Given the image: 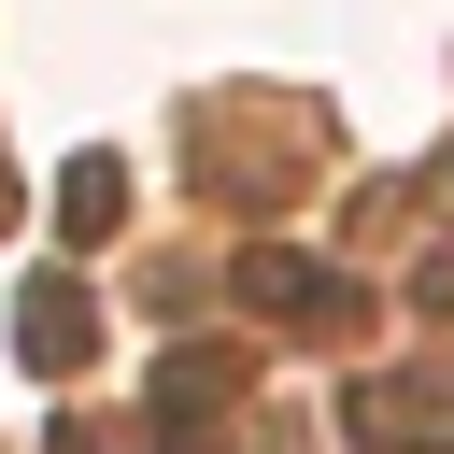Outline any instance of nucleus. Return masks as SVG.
Returning a JSON list of instances; mask_svg holds the SVG:
<instances>
[{
    "label": "nucleus",
    "instance_id": "4",
    "mask_svg": "<svg viewBox=\"0 0 454 454\" xmlns=\"http://www.w3.org/2000/svg\"><path fill=\"white\" fill-rule=\"evenodd\" d=\"M0 213H14V170H0Z\"/></svg>",
    "mask_w": 454,
    "mask_h": 454
},
{
    "label": "nucleus",
    "instance_id": "2",
    "mask_svg": "<svg viewBox=\"0 0 454 454\" xmlns=\"http://www.w3.org/2000/svg\"><path fill=\"white\" fill-rule=\"evenodd\" d=\"M114 156H71V184H57V213H71V241H114Z\"/></svg>",
    "mask_w": 454,
    "mask_h": 454
},
{
    "label": "nucleus",
    "instance_id": "3",
    "mask_svg": "<svg viewBox=\"0 0 454 454\" xmlns=\"http://www.w3.org/2000/svg\"><path fill=\"white\" fill-rule=\"evenodd\" d=\"M241 298H255V312H340V298H326L298 255H241Z\"/></svg>",
    "mask_w": 454,
    "mask_h": 454
},
{
    "label": "nucleus",
    "instance_id": "1",
    "mask_svg": "<svg viewBox=\"0 0 454 454\" xmlns=\"http://www.w3.org/2000/svg\"><path fill=\"white\" fill-rule=\"evenodd\" d=\"M85 355V298L71 284H28V369H71Z\"/></svg>",
    "mask_w": 454,
    "mask_h": 454
}]
</instances>
